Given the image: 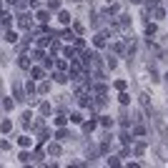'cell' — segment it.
Returning a JSON list of instances; mask_svg holds the SVG:
<instances>
[{
    "label": "cell",
    "mask_w": 168,
    "mask_h": 168,
    "mask_svg": "<svg viewBox=\"0 0 168 168\" xmlns=\"http://www.w3.org/2000/svg\"><path fill=\"white\" fill-rule=\"evenodd\" d=\"M106 38H108V33H98L93 40H95V45H98V48H103V45H106Z\"/></svg>",
    "instance_id": "1"
},
{
    "label": "cell",
    "mask_w": 168,
    "mask_h": 168,
    "mask_svg": "<svg viewBox=\"0 0 168 168\" xmlns=\"http://www.w3.org/2000/svg\"><path fill=\"white\" fill-rule=\"evenodd\" d=\"M18 25H20V28H28V30H30V20H28V15H18Z\"/></svg>",
    "instance_id": "2"
},
{
    "label": "cell",
    "mask_w": 168,
    "mask_h": 168,
    "mask_svg": "<svg viewBox=\"0 0 168 168\" xmlns=\"http://www.w3.org/2000/svg\"><path fill=\"white\" fill-rule=\"evenodd\" d=\"M18 65L23 68V70H30V60L25 58V55H20V60H18Z\"/></svg>",
    "instance_id": "3"
},
{
    "label": "cell",
    "mask_w": 168,
    "mask_h": 168,
    "mask_svg": "<svg viewBox=\"0 0 168 168\" xmlns=\"http://www.w3.org/2000/svg\"><path fill=\"white\" fill-rule=\"evenodd\" d=\"M48 153H50V156H58V153H60V146H58V143H50V146H48Z\"/></svg>",
    "instance_id": "4"
},
{
    "label": "cell",
    "mask_w": 168,
    "mask_h": 168,
    "mask_svg": "<svg viewBox=\"0 0 168 168\" xmlns=\"http://www.w3.org/2000/svg\"><path fill=\"white\" fill-rule=\"evenodd\" d=\"M58 138H60V141H68V138H75V136H70L65 128H60V130H58Z\"/></svg>",
    "instance_id": "5"
},
{
    "label": "cell",
    "mask_w": 168,
    "mask_h": 168,
    "mask_svg": "<svg viewBox=\"0 0 168 168\" xmlns=\"http://www.w3.org/2000/svg\"><path fill=\"white\" fill-rule=\"evenodd\" d=\"M65 121H68L65 113H58V116H55V125H65Z\"/></svg>",
    "instance_id": "6"
},
{
    "label": "cell",
    "mask_w": 168,
    "mask_h": 168,
    "mask_svg": "<svg viewBox=\"0 0 168 168\" xmlns=\"http://www.w3.org/2000/svg\"><path fill=\"white\" fill-rule=\"evenodd\" d=\"M48 10H60V0H48Z\"/></svg>",
    "instance_id": "7"
},
{
    "label": "cell",
    "mask_w": 168,
    "mask_h": 168,
    "mask_svg": "<svg viewBox=\"0 0 168 168\" xmlns=\"http://www.w3.org/2000/svg\"><path fill=\"white\" fill-rule=\"evenodd\" d=\"M95 121H90V123H83V130H86V133H90V130H95Z\"/></svg>",
    "instance_id": "8"
},
{
    "label": "cell",
    "mask_w": 168,
    "mask_h": 168,
    "mask_svg": "<svg viewBox=\"0 0 168 168\" xmlns=\"http://www.w3.org/2000/svg\"><path fill=\"white\" fill-rule=\"evenodd\" d=\"M15 33H13V30H5V40H8V43H15Z\"/></svg>",
    "instance_id": "9"
},
{
    "label": "cell",
    "mask_w": 168,
    "mask_h": 168,
    "mask_svg": "<svg viewBox=\"0 0 168 168\" xmlns=\"http://www.w3.org/2000/svg\"><path fill=\"white\" fill-rule=\"evenodd\" d=\"M15 98H18V100H28V98L23 95V90H20V86H18V83H15Z\"/></svg>",
    "instance_id": "10"
},
{
    "label": "cell",
    "mask_w": 168,
    "mask_h": 168,
    "mask_svg": "<svg viewBox=\"0 0 168 168\" xmlns=\"http://www.w3.org/2000/svg\"><path fill=\"white\" fill-rule=\"evenodd\" d=\"M40 113H43V116H50V103H43V106H40Z\"/></svg>",
    "instance_id": "11"
},
{
    "label": "cell",
    "mask_w": 168,
    "mask_h": 168,
    "mask_svg": "<svg viewBox=\"0 0 168 168\" xmlns=\"http://www.w3.org/2000/svg\"><path fill=\"white\" fill-rule=\"evenodd\" d=\"M143 151H146V146H143V143H138L136 148H133V153H136V156H143Z\"/></svg>",
    "instance_id": "12"
},
{
    "label": "cell",
    "mask_w": 168,
    "mask_h": 168,
    "mask_svg": "<svg viewBox=\"0 0 168 168\" xmlns=\"http://www.w3.org/2000/svg\"><path fill=\"white\" fill-rule=\"evenodd\" d=\"M53 78H55V80H58V83H65V80H68V75H65V73H55V75H53Z\"/></svg>",
    "instance_id": "13"
},
{
    "label": "cell",
    "mask_w": 168,
    "mask_h": 168,
    "mask_svg": "<svg viewBox=\"0 0 168 168\" xmlns=\"http://www.w3.org/2000/svg\"><path fill=\"white\" fill-rule=\"evenodd\" d=\"M3 108L5 110H13V100H10V98H3Z\"/></svg>",
    "instance_id": "14"
},
{
    "label": "cell",
    "mask_w": 168,
    "mask_h": 168,
    "mask_svg": "<svg viewBox=\"0 0 168 168\" xmlns=\"http://www.w3.org/2000/svg\"><path fill=\"white\" fill-rule=\"evenodd\" d=\"M8 25H10V13H5V15H3V28H5V30H8Z\"/></svg>",
    "instance_id": "15"
},
{
    "label": "cell",
    "mask_w": 168,
    "mask_h": 168,
    "mask_svg": "<svg viewBox=\"0 0 168 168\" xmlns=\"http://www.w3.org/2000/svg\"><path fill=\"white\" fill-rule=\"evenodd\" d=\"M38 20H40V23H48V13L40 10V13H38Z\"/></svg>",
    "instance_id": "16"
},
{
    "label": "cell",
    "mask_w": 168,
    "mask_h": 168,
    "mask_svg": "<svg viewBox=\"0 0 168 168\" xmlns=\"http://www.w3.org/2000/svg\"><path fill=\"white\" fill-rule=\"evenodd\" d=\"M70 121H73V123H83V116H80V113H73Z\"/></svg>",
    "instance_id": "17"
},
{
    "label": "cell",
    "mask_w": 168,
    "mask_h": 168,
    "mask_svg": "<svg viewBox=\"0 0 168 168\" xmlns=\"http://www.w3.org/2000/svg\"><path fill=\"white\" fill-rule=\"evenodd\" d=\"M60 20H63V23H70V13L63 10V13H60Z\"/></svg>",
    "instance_id": "18"
},
{
    "label": "cell",
    "mask_w": 168,
    "mask_h": 168,
    "mask_svg": "<svg viewBox=\"0 0 168 168\" xmlns=\"http://www.w3.org/2000/svg\"><path fill=\"white\" fill-rule=\"evenodd\" d=\"M20 146H23V148H28V146H30V138L23 136V138H20Z\"/></svg>",
    "instance_id": "19"
},
{
    "label": "cell",
    "mask_w": 168,
    "mask_h": 168,
    "mask_svg": "<svg viewBox=\"0 0 168 168\" xmlns=\"http://www.w3.org/2000/svg\"><path fill=\"white\" fill-rule=\"evenodd\" d=\"M33 78H43V70H40V68H33Z\"/></svg>",
    "instance_id": "20"
},
{
    "label": "cell",
    "mask_w": 168,
    "mask_h": 168,
    "mask_svg": "<svg viewBox=\"0 0 168 168\" xmlns=\"http://www.w3.org/2000/svg\"><path fill=\"white\" fill-rule=\"evenodd\" d=\"M146 33H148V35H153V33H156V25L148 23V25H146Z\"/></svg>",
    "instance_id": "21"
},
{
    "label": "cell",
    "mask_w": 168,
    "mask_h": 168,
    "mask_svg": "<svg viewBox=\"0 0 168 168\" xmlns=\"http://www.w3.org/2000/svg\"><path fill=\"white\" fill-rule=\"evenodd\" d=\"M38 90H40V93H48V90H50V86H48V83H40Z\"/></svg>",
    "instance_id": "22"
},
{
    "label": "cell",
    "mask_w": 168,
    "mask_h": 168,
    "mask_svg": "<svg viewBox=\"0 0 168 168\" xmlns=\"http://www.w3.org/2000/svg\"><path fill=\"white\" fill-rule=\"evenodd\" d=\"M128 100H130V95H128V93H121V103H123V106H125Z\"/></svg>",
    "instance_id": "23"
},
{
    "label": "cell",
    "mask_w": 168,
    "mask_h": 168,
    "mask_svg": "<svg viewBox=\"0 0 168 168\" xmlns=\"http://www.w3.org/2000/svg\"><path fill=\"white\" fill-rule=\"evenodd\" d=\"M10 125H13L10 121H3V133H8V130H10Z\"/></svg>",
    "instance_id": "24"
},
{
    "label": "cell",
    "mask_w": 168,
    "mask_h": 168,
    "mask_svg": "<svg viewBox=\"0 0 168 168\" xmlns=\"http://www.w3.org/2000/svg\"><path fill=\"white\" fill-rule=\"evenodd\" d=\"M5 3H10V5H13V3H18V0H5Z\"/></svg>",
    "instance_id": "25"
},
{
    "label": "cell",
    "mask_w": 168,
    "mask_h": 168,
    "mask_svg": "<svg viewBox=\"0 0 168 168\" xmlns=\"http://www.w3.org/2000/svg\"><path fill=\"white\" fill-rule=\"evenodd\" d=\"M130 3H143V0H130Z\"/></svg>",
    "instance_id": "26"
},
{
    "label": "cell",
    "mask_w": 168,
    "mask_h": 168,
    "mask_svg": "<svg viewBox=\"0 0 168 168\" xmlns=\"http://www.w3.org/2000/svg\"><path fill=\"white\" fill-rule=\"evenodd\" d=\"M166 83H168V75H166Z\"/></svg>",
    "instance_id": "27"
}]
</instances>
